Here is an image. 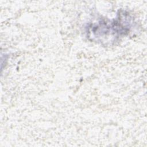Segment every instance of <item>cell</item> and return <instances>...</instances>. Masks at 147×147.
Masks as SVG:
<instances>
[{
  "label": "cell",
  "mask_w": 147,
  "mask_h": 147,
  "mask_svg": "<svg viewBox=\"0 0 147 147\" xmlns=\"http://www.w3.org/2000/svg\"><path fill=\"white\" fill-rule=\"evenodd\" d=\"M133 20L125 12L121 13L112 21L105 20L93 22L87 28L88 37L100 42H112L128 33Z\"/></svg>",
  "instance_id": "cell-1"
}]
</instances>
